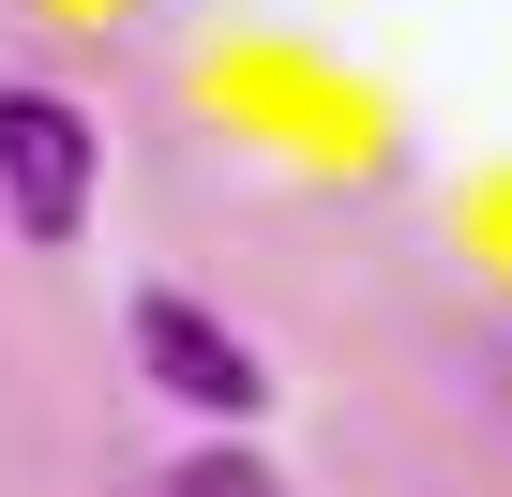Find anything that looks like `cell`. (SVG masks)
I'll return each instance as SVG.
<instances>
[{
	"mask_svg": "<svg viewBox=\"0 0 512 497\" xmlns=\"http://www.w3.org/2000/svg\"><path fill=\"white\" fill-rule=\"evenodd\" d=\"M136 362H151L181 407H211V422H241V407H256V347H226V332H211V302H181V287H151V302H136Z\"/></svg>",
	"mask_w": 512,
	"mask_h": 497,
	"instance_id": "7a4b0ae2",
	"label": "cell"
},
{
	"mask_svg": "<svg viewBox=\"0 0 512 497\" xmlns=\"http://www.w3.org/2000/svg\"><path fill=\"white\" fill-rule=\"evenodd\" d=\"M0 196H16L31 241H76V211H91V136H76V106L0 91Z\"/></svg>",
	"mask_w": 512,
	"mask_h": 497,
	"instance_id": "6da1fadb",
	"label": "cell"
},
{
	"mask_svg": "<svg viewBox=\"0 0 512 497\" xmlns=\"http://www.w3.org/2000/svg\"><path fill=\"white\" fill-rule=\"evenodd\" d=\"M166 497H272V482H256V452H196V467H181Z\"/></svg>",
	"mask_w": 512,
	"mask_h": 497,
	"instance_id": "3957f363",
	"label": "cell"
}]
</instances>
